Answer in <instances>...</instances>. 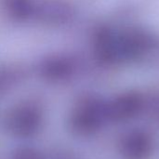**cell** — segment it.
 Masks as SVG:
<instances>
[{
    "mask_svg": "<svg viewBox=\"0 0 159 159\" xmlns=\"http://www.w3.org/2000/svg\"><path fill=\"white\" fill-rule=\"evenodd\" d=\"M73 61L65 56H53L42 61L41 69L51 76H62L70 74L73 69Z\"/></svg>",
    "mask_w": 159,
    "mask_h": 159,
    "instance_id": "obj_3",
    "label": "cell"
},
{
    "mask_svg": "<svg viewBox=\"0 0 159 159\" xmlns=\"http://www.w3.org/2000/svg\"><path fill=\"white\" fill-rule=\"evenodd\" d=\"M3 5L7 14L17 20H28L34 17L35 0H4Z\"/></svg>",
    "mask_w": 159,
    "mask_h": 159,
    "instance_id": "obj_2",
    "label": "cell"
},
{
    "mask_svg": "<svg viewBox=\"0 0 159 159\" xmlns=\"http://www.w3.org/2000/svg\"><path fill=\"white\" fill-rule=\"evenodd\" d=\"M74 15V9L64 0L36 1L34 17L36 20L50 24L68 22Z\"/></svg>",
    "mask_w": 159,
    "mask_h": 159,
    "instance_id": "obj_1",
    "label": "cell"
}]
</instances>
